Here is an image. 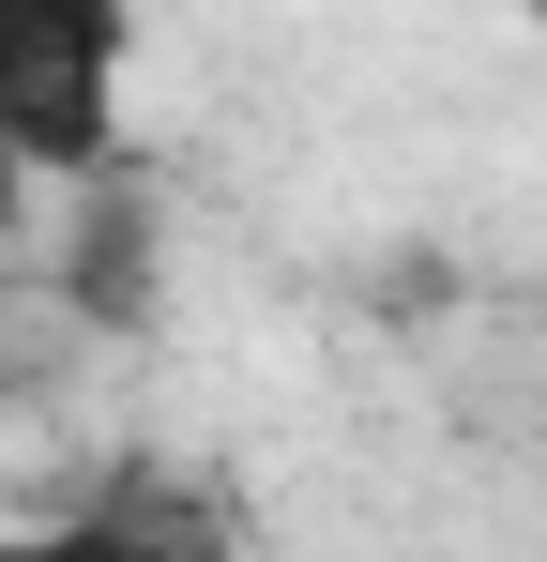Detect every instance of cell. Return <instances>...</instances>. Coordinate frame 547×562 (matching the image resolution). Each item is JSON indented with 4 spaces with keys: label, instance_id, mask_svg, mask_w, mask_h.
Listing matches in <instances>:
<instances>
[{
    "label": "cell",
    "instance_id": "cell-1",
    "mask_svg": "<svg viewBox=\"0 0 547 562\" xmlns=\"http://www.w3.org/2000/svg\"><path fill=\"white\" fill-rule=\"evenodd\" d=\"M122 61H137V0H0V137L62 198L137 183Z\"/></svg>",
    "mask_w": 547,
    "mask_h": 562
},
{
    "label": "cell",
    "instance_id": "cell-2",
    "mask_svg": "<svg viewBox=\"0 0 547 562\" xmlns=\"http://www.w3.org/2000/svg\"><path fill=\"white\" fill-rule=\"evenodd\" d=\"M0 562H228V548H213V517L168 502V486H107V502H77V517L0 532Z\"/></svg>",
    "mask_w": 547,
    "mask_h": 562
},
{
    "label": "cell",
    "instance_id": "cell-3",
    "mask_svg": "<svg viewBox=\"0 0 547 562\" xmlns=\"http://www.w3.org/2000/svg\"><path fill=\"white\" fill-rule=\"evenodd\" d=\"M15 289H31V274H15V259H0V304H15Z\"/></svg>",
    "mask_w": 547,
    "mask_h": 562
}]
</instances>
